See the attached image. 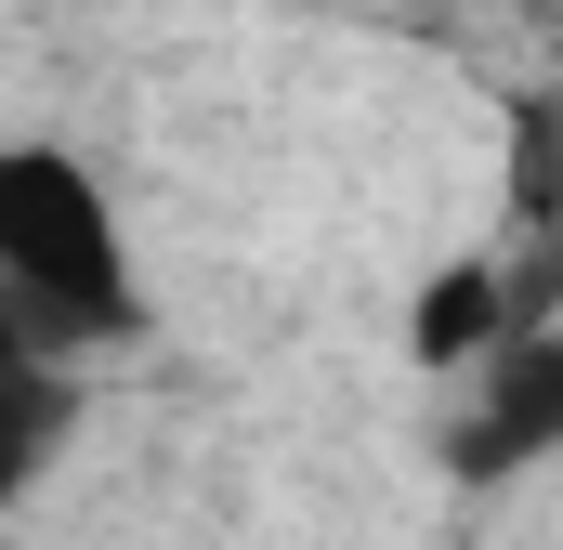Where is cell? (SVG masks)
Returning a JSON list of instances; mask_svg holds the SVG:
<instances>
[{"label":"cell","instance_id":"obj_1","mask_svg":"<svg viewBox=\"0 0 563 550\" xmlns=\"http://www.w3.org/2000/svg\"><path fill=\"white\" fill-rule=\"evenodd\" d=\"M0 315L66 367L132 328V237L66 144H0Z\"/></svg>","mask_w":563,"mask_h":550},{"label":"cell","instance_id":"obj_2","mask_svg":"<svg viewBox=\"0 0 563 550\" xmlns=\"http://www.w3.org/2000/svg\"><path fill=\"white\" fill-rule=\"evenodd\" d=\"M563 459V315L485 341L459 367V419H445V472L459 485H525Z\"/></svg>","mask_w":563,"mask_h":550},{"label":"cell","instance_id":"obj_3","mask_svg":"<svg viewBox=\"0 0 563 550\" xmlns=\"http://www.w3.org/2000/svg\"><path fill=\"white\" fill-rule=\"evenodd\" d=\"M66 432H79V381H66V354L26 341V328L0 315V512L66 459Z\"/></svg>","mask_w":563,"mask_h":550},{"label":"cell","instance_id":"obj_4","mask_svg":"<svg viewBox=\"0 0 563 550\" xmlns=\"http://www.w3.org/2000/svg\"><path fill=\"white\" fill-rule=\"evenodd\" d=\"M407 341H420V367H472L485 341H511V288H498V263H459V275L420 301Z\"/></svg>","mask_w":563,"mask_h":550}]
</instances>
